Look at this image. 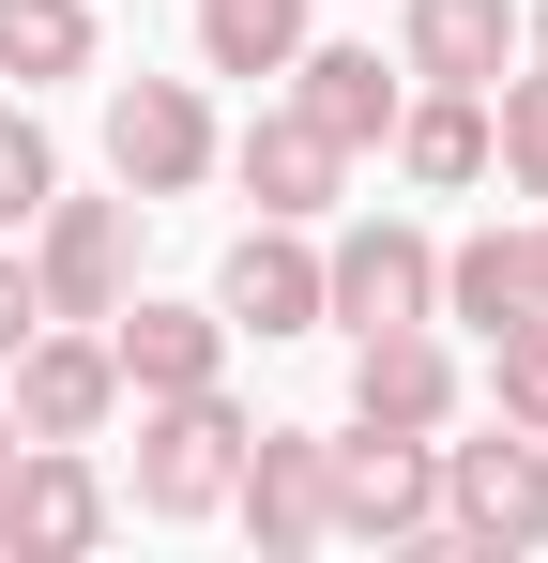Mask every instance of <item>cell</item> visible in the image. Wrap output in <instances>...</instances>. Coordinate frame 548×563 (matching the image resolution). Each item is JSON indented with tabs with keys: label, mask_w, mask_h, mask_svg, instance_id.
Listing matches in <instances>:
<instances>
[{
	"label": "cell",
	"mask_w": 548,
	"mask_h": 563,
	"mask_svg": "<svg viewBox=\"0 0 548 563\" xmlns=\"http://www.w3.org/2000/svg\"><path fill=\"white\" fill-rule=\"evenodd\" d=\"M107 366L138 396H198V380H229V320L213 305H107Z\"/></svg>",
	"instance_id": "cell-9"
},
{
	"label": "cell",
	"mask_w": 548,
	"mask_h": 563,
	"mask_svg": "<svg viewBox=\"0 0 548 563\" xmlns=\"http://www.w3.org/2000/svg\"><path fill=\"white\" fill-rule=\"evenodd\" d=\"M229 503H244V533H260V549H320V442H305V427H244Z\"/></svg>",
	"instance_id": "cell-13"
},
{
	"label": "cell",
	"mask_w": 548,
	"mask_h": 563,
	"mask_svg": "<svg viewBox=\"0 0 548 563\" xmlns=\"http://www.w3.org/2000/svg\"><path fill=\"white\" fill-rule=\"evenodd\" d=\"M442 518L472 533V549H534V533H548V427L457 442V457H442Z\"/></svg>",
	"instance_id": "cell-3"
},
{
	"label": "cell",
	"mask_w": 548,
	"mask_h": 563,
	"mask_svg": "<svg viewBox=\"0 0 548 563\" xmlns=\"http://www.w3.org/2000/svg\"><path fill=\"white\" fill-rule=\"evenodd\" d=\"M107 533V487H91L77 442H15V472H0V549H91Z\"/></svg>",
	"instance_id": "cell-7"
},
{
	"label": "cell",
	"mask_w": 548,
	"mask_h": 563,
	"mask_svg": "<svg viewBox=\"0 0 548 563\" xmlns=\"http://www.w3.org/2000/svg\"><path fill=\"white\" fill-rule=\"evenodd\" d=\"M534 275H548V229H534Z\"/></svg>",
	"instance_id": "cell-26"
},
{
	"label": "cell",
	"mask_w": 548,
	"mask_h": 563,
	"mask_svg": "<svg viewBox=\"0 0 548 563\" xmlns=\"http://www.w3.org/2000/svg\"><path fill=\"white\" fill-rule=\"evenodd\" d=\"M548 275H534V229H472V244H442V305L427 320H472V335H503V320H534Z\"/></svg>",
	"instance_id": "cell-14"
},
{
	"label": "cell",
	"mask_w": 548,
	"mask_h": 563,
	"mask_svg": "<svg viewBox=\"0 0 548 563\" xmlns=\"http://www.w3.org/2000/svg\"><path fill=\"white\" fill-rule=\"evenodd\" d=\"M427 518H442V457H427V427L320 442V533H427Z\"/></svg>",
	"instance_id": "cell-1"
},
{
	"label": "cell",
	"mask_w": 548,
	"mask_h": 563,
	"mask_svg": "<svg viewBox=\"0 0 548 563\" xmlns=\"http://www.w3.org/2000/svg\"><path fill=\"white\" fill-rule=\"evenodd\" d=\"M503 168L548 198V77H518V92H503Z\"/></svg>",
	"instance_id": "cell-22"
},
{
	"label": "cell",
	"mask_w": 548,
	"mask_h": 563,
	"mask_svg": "<svg viewBox=\"0 0 548 563\" xmlns=\"http://www.w3.org/2000/svg\"><path fill=\"white\" fill-rule=\"evenodd\" d=\"M518 46H534V62H548V0H534V15H518Z\"/></svg>",
	"instance_id": "cell-24"
},
{
	"label": "cell",
	"mask_w": 548,
	"mask_h": 563,
	"mask_svg": "<svg viewBox=\"0 0 548 563\" xmlns=\"http://www.w3.org/2000/svg\"><path fill=\"white\" fill-rule=\"evenodd\" d=\"M46 198H62V153H46V122H15V107H0V244H15Z\"/></svg>",
	"instance_id": "cell-21"
},
{
	"label": "cell",
	"mask_w": 548,
	"mask_h": 563,
	"mask_svg": "<svg viewBox=\"0 0 548 563\" xmlns=\"http://www.w3.org/2000/svg\"><path fill=\"white\" fill-rule=\"evenodd\" d=\"M487 396H503V427H548V305L487 335Z\"/></svg>",
	"instance_id": "cell-20"
},
{
	"label": "cell",
	"mask_w": 548,
	"mask_h": 563,
	"mask_svg": "<svg viewBox=\"0 0 548 563\" xmlns=\"http://www.w3.org/2000/svg\"><path fill=\"white\" fill-rule=\"evenodd\" d=\"M31 320H46V305H31V260L0 244V366H15V335H31Z\"/></svg>",
	"instance_id": "cell-23"
},
{
	"label": "cell",
	"mask_w": 548,
	"mask_h": 563,
	"mask_svg": "<svg viewBox=\"0 0 548 563\" xmlns=\"http://www.w3.org/2000/svg\"><path fill=\"white\" fill-rule=\"evenodd\" d=\"M107 396H122V366H107V335H15V427L31 442H91L107 427Z\"/></svg>",
	"instance_id": "cell-8"
},
{
	"label": "cell",
	"mask_w": 548,
	"mask_h": 563,
	"mask_svg": "<svg viewBox=\"0 0 548 563\" xmlns=\"http://www.w3.org/2000/svg\"><path fill=\"white\" fill-rule=\"evenodd\" d=\"M427 305H442V244H427V229H396V213H365L351 244L320 260V320H351V335L427 320Z\"/></svg>",
	"instance_id": "cell-4"
},
{
	"label": "cell",
	"mask_w": 548,
	"mask_h": 563,
	"mask_svg": "<svg viewBox=\"0 0 548 563\" xmlns=\"http://www.w3.org/2000/svg\"><path fill=\"white\" fill-rule=\"evenodd\" d=\"M107 168H122L138 198H183L198 168H213L198 92H183V77H122V92H107Z\"/></svg>",
	"instance_id": "cell-6"
},
{
	"label": "cell",
	"mask_w": 548,
	"mask_h": 563,
	"mask_svg": "<svg viewBox=\"0 0 548 563\" xmlns=\"http://www.w3.org/2000/svg\"><path fill=\"white\" fill-rule=\"evenodd\" d=\"M31 305L46 320H107L122 305V198H46L31 213Z\"/></svg>",
	"instance_id": "cell-5"
},
{
	"label": "cell",
	"mask_w": 548,
	"mask_h": 563,
	"mask_svg": "<svg viewBox=\"0 0 548 563\" xmlns=\"http://www.w3.org/2000/svg\"><path fill=\"white\" fill-rule=\"evenodd\" d=\"M457 411V366H442V335L427 320H381L351 351V427H442Z\"/></svg>",
	"instance_id": "cell-12"
},
{
	"label": "cell",
	"mask_w": 548,
	"mask_h": 563,
	"mask_svg": "<svg viewBox=\"0 0 548 563\" xmlns=\"http://www.w3.org/2000/svg\"><path fill=\"white\" fill-rule=\"evenodd\" d=\"M213 320H229V335H320V260H305V244L260 213V229L229 244V289H213Z\"/></svg>",
	"instance_id": "cell-11"
},
{
	"label": "cell",
	"mask_w": 548,
	"mask_h": 563,
	"mask_svg": "<svg viewBox=\"0 0 548 563\" xmlns=\"http://www.w3.org/2000/svg\"><path fill=\"white\" fill-rule=\"evenodd\" d=\"M289 77H305V122L336 137V153H365V137H396V77H381V46H289Z\"/></svg>",
	"instance_id": "cell-16"
},
{
	"label": "cell",
	"mask_w": 548,
	"mask_h": 563,
	"mask_svg": "<svg viewBox=\"0 0 548 563\" xmlns=\"http://www.w3.org/2000/svg\"><path fill=\"white\" fill-rule=\"evenodd\" d=\"M305 46V0H198V62L213 77H289Z\"/></svg>",
	"instance_id": "cell-18"
},
{
	"label": "cell",
	"mask_w": 548,
	"mask_h": 563,
	"mask_svg": "<svg viewBox=\"0 0 548 563\" xmlns=\"http://www.w3.org/2000/svg\"><path fill=\"white\" fill-rule=\"evenodd\" d=\"M229 168H244V198H260L274 229H305V213H336V168H351V153H336V137H320L305 107H260Z\"/></svg>",
	"instance_id": "cell-10"
},
{
	"label": "cell",
	"mask_w": 548,
	"mask_h": 563,
	"mask_svg": "<svg viewBox=\"0 0 548 563\" xmlns=\"http://www.w3.org/2000/svg\"><path fill=\"white\" fill-rule=\"evenodd\" d=\"M153 427H138V503L153 518H213L229 503V472H244V411L198 380V396H138Z\"/></svg>",
	"instance_id": "cell-2"
},
{
	"label": "cell",
	"mask_w": 548,
	"mask_h": 563,
	"mask_svg": "<svg viewBox=\"0 0 548 563\" xmlns=\"http://www.w3.org/2000/svg\"><path fill=\"white\" fill-rule=\"evenodd\" d=\"M503 62H518V0H412V77L503 92Z\"/></svg>",
	"instance_id": "cell-15"
},
{
	"label": "cell",
	"mask_w": 548,
	"mask_h": 563,
	"mask_svg": "<svg viewBox=\"0 0 548 563\" xmlns=\"http://www.w3.org/2000/svg\"><path fill=\"white\" fill-rule=\"evenodd\" d=\"M0 472H15V411H0Z\"/></svg>",
	"instance_id": "cell-25"
},
{
	"label": "cell",
	"mask_w": 548,
	"mask_h": 563,
	"mask_svg": "<svg viewBox=\"0 0 548 563\" xmlns=\"http://www.w3.org/2000/svg\"><path fill=\"white\" fill-rule=\"evenodd\" d=\"M91 62V0H0V77H77Z\"/></svg>",
	"instance_id": "cell-19"
},
{
	"label": "cell",
	"mask_w": 548,
	"mask_h": 563,
	"mask_svg": "<svg viewBox=\"0 0 548 563\" xmlns=\"http://www.w3.org/2000/svg\"><path fill=\"white\" fill-rule=\"evenodd\" d=\"M396 168L412 184H472L487 168V92H442L427 77V107H396Z\"/></svg>",
	"instance_id": "cell-17"
}]
</instances>
